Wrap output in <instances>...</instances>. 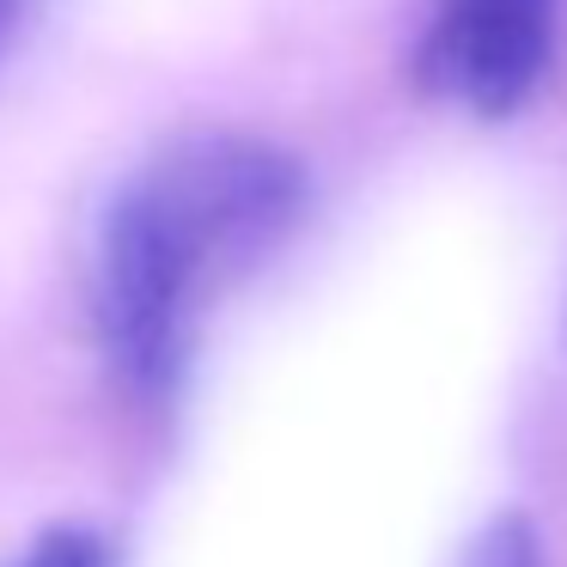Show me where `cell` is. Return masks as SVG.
<instances>
[{
    "mask_svg": "<svg viewBox=\"0 0 567 567\" xmlns=\"http://www.w3.org/2000/svg\"><path fill=\"white\" fill-rule=\"evenodd\" d=\"M306 220V172L238 128L177 135L104 202L92 245V323L128 403L172 409L202 323Z\"/></svg>",
    "mask_w": 567,
    "mask_h": 567,
    "instance_id": "obj_1",
    "label": "cell"
},
{
    "mask_svg": "<svg viewBox=\"0 0 567 567\" xmlns=\"http://www.w3.org/2000/svg\"><path fill=\"white\" fill-rule=\"evenodd\" d=\"M561 0H427L409 74L433 104L506 123L530 104L555 55Z\"/></svg>",
    "mask_w": 567,
    "mask_h": 567,
    "instance_id": "obj_2",
    "label": "cell"
},
{
    "mask_svg": "<svg viewBox=\"0 0 567 567\" xmlns=\"http://www.w3.org/2000/svg\"><path fill=\"white\" fill-rule=\"evenodd\" d=\"M0 567H116V549L92 525H50L43 537H31L13 561H0Z\"/></svg>",
    "mask_w": 567,
    "mask_h": 567,
    "instance_id": "obj_3",
    "label": "cell"
},
{
    "mask_svg": "<svg viewBox=\"0 0 567 567\" xmlns=\"http://www.w3.org/2000/svg\"><path fill=\"white\" fill-rule=\"evenodd\" d=\"M464 567H543V543L525 513H494L464 549Z\"/></svg>",
    "mask_w": 567,
    "mask_h": 567,
    "instance_id": "obj_4",
    "label": "cell"
},
{
    "mask_svg": "<svg viewBox=\"0 0 567 567\" xmlns=\"http://www.w3.org/2000/svg\"><path fill=\"white\" fill-rule=\"evenodd\" d=\"M31 7H38V0H0V55L13 50V38H19V31H25Z\"/></svg>",
    "mask_w": 567,
    "mask_h": 567,
    "instance_id": "obj_5",
    "label": "cell"
}]
</instances>
